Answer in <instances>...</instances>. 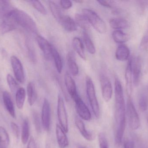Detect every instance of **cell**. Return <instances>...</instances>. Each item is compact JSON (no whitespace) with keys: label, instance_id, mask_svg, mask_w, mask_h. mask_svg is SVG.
<instances>
[{"label":"cell","instance_id":"e575fe53","mask_svg":"<svg viewBox=\"0 0 148 148\" xmlns=\"http://www.w3.org/2000/svg\"><path fill=\"white\" fill-rule=\"evenodd\" d=\"M33 120H34V124L35 127L38 133H40L41 131V126L40 121L38 114L34 111L33 113Z\"/></svg>","mask_w":148,"mask_h":148},{"label":"cell","instance_id":"74e56055","mask_svg":"<svg viewBox=\"0 0 148 148\" xmlns=\"http://www.w3.org/2000/svg\"><path fill=\"white\" fill-rule=\"evenodd\" d=\"M61 6L64 9L68 10L71 8L73 6V3L70 1L62 0L60 1Z\"/></svg>","mask_w":148,"mask_h":148},{"label":"cell","instance_id":"30bf717a","mask_svg":"<svg viewBox=\"0 0 148 148\" xmlns=\"http://www.w3.org/2000/svg\"><path fill=\"white\" fill-rule=\"evenodd\" d=\"M36 41L39 47L42 51L44 58L47 61H49L52 58V48L53 46L44 37L38 35Z\"/></svg>","mask_w":148,"mask_h":148},{"label":"cell","instance_id":"277c9868","mask_svg":"<svg viewBox=\"0 0 148 148\" xmlns=\"http://www.w3.org/2000/svg\"><path fill=\"white\" fill-rule=\"evenodd\" d=\"M127 113L130 128L133 130L138 129L140 126V120L130 97H128L127 102Z\"/></svg>","mask_w":148,"mask_h":148},{"label":"cell","instance_id":"ba28073f","mask_svg":"<svg viewBox=\"0 0 148 148\" xmlns=\"http://www.w3.org/2000/svg\"><path fill=\"white\" fill-rule=\"evenodd\" d=\"M42 123L46 131H49L51 123V108L47 99H44L42 109Z\"/></svg>","mask_w":148,"mask_h":148},{"label":"cell","instance_id":"cb8c5ba5","mask_svg":"<svg viewBox=\"0 0 148 148\" xmlns=\"http://www.w3.org/2000/svg\"><path fill=\"white\" fill-rule=\"evenodd\" d=\"M26 93L23 88L20 87L16 93L15 101L19 109H22L26 99Z\"/></svg>","mask_w":148,"mask_h":148},{"label":"cell","instance_id":"8992f818","mask_svg":"<svg viewBox=\"0 0 148 148\" xmlns=\"http://www.w3.org/2000/svg\"><path fill=\"white\" fill-rule=\"evenodd\" d=\"M10 62L16 79L20 83L25 82V76L23 66L19 58L15 56L10 58Z\"/></svg>","mask_w":148,"mask_h":148},{"label":"cell","instance_id":"7402d4cb","mask_svg":"<svg viewBox=\"0 0 148 148\" xmlns=\"http://www.w3.org/2000/svg\"><path fill=\"white\" fill-rule=\"evenodd\" d=\"M27 94L29 104L33 106L37 99V94L34 84L32 82L29 83L27 86Z\"/></svg>","mask_w":148,"mask_h":148},{"label":"cell","instance_id":"f1b7e54d","mask_svg":"<svg viewBox=\"0 0 148 148\" xmlns=\"http://www.w3.org/2000/svg\"><path fill=\"white\" fill-rule=\"evenodd\" d=\"M29 136V121L26 118L23 121L21 133V141L23 144H26L28 141Z\"/></svg>","mask_w":148,"mask_h":148},{"label":"cell","instance_id":"60d3db41","mask_svg":"<svg viewBox=\"0 0 148 148\" xmlns=\"http://www.w3.org/2000/svg\"><path fill=\"white\" fill-rule=\"evenodd\" d=\"M123 148H134V142L128 140H126L123 144Z\"/></svg>","mask_w":148,"mask_h":148},{"label":"cell","instance_id":"ee69618b","mask_svg":"<svg viewBox=\"0 0 148 148\" xmlns=\"http://www.w3.org/2000/svg\"><path fill=\"white\" fill-rule=\"evenodd\" d=\"M147 123H148V115L147 117Z\"/></svg>","mask_w":148,"mask_h":148},{"label":"cell","instance_id":"83f0119b","mask_svg":"<svg viewBox=\"0 0 148 148\" xmlns=\"http://www.w3.org/2000/svg\"><path fill=\"white\" fill-rule=\"evenodd\" d=\"M49 5L52 14L56 20L59 22L61 18L63 15L60 9L54 2L52 1H49Z\"/></svg>","mask_w":148,"mask_h":148},{"label":"cell","instance_id":"9a60e30c","mask_svg":"<svg viewBox=\"0 0 148 148\" xmlns=\"http://www.w3.org/2000/svg\"><path fill=\"white\" fill-rule=\"evenodd\" d=\"M59 23L62 28L68 32H74L77 30V25L75 21L69 16L63 15Z\"/></svg>","mask_w":148,"mask_h":148},{"label":"cell","instance_id":"ffe728a7","mask_svg":"<svg viewBox=\"0 0 148 148\" xmlns=\"http://www.w3.org/2000/svg\"><path fill=\"white\" fill-rule=\"evenodd\" d=\"M109 23L110 27L115 30L127 28L129 25L127 20L120 17L112 18L110 20Z\"/></svg>","mask_w":148,"mask_h":148},{"label":"cell","instance_id":"9c48e42d","mask_svg":"<svg viewBox=\"0 0 148 148\" xmlns=\"http://www.w3.org/2000/svg\"><path fill=\"white\" fill-rule=\"evenodd\" d=\"M102 94L103 100L106 102H108L111 100L113 94V89L111 82L107 76L102 75L100 78Z\"/></svg>","mask_w":148,"mask_h":148},{"label":"cell","instance_id":"7a4b0ae2","mask_svg":"<svg viewBox=\"0 0 148 148\" xmlns=\"http://www.w3.org/2000/svg\"><path fill=\"white\" fill-rule=\"evenodd\" d=\"M83 14L86 17L90 24L100 34H103L107 31V26L102 19L94 10L90 9L82 10Z\"/></svg>","mask_w":148,"mask_h":148},{"label":"cell","instance_id":"44dd1931","mask_svg":"<svg viewBox=\"0 0 148 148\" xmlns=\"http://www.w3.org/2000/svg\"><path fill=\"white\" fill-rule=\"evenodd\" d=\"M72 44L74 50L78 54L79 56L83 60H86L84 46L81 39L77 37H74L72 41Z\"/></svg>","mask_w":148,"mask_h":148},{"label":"cell","instance_id":"603a6c76","mask_svg":"<svg viewBox=\"0 0 148 148\" xmlns=\"http://www.w3.org/2000/svg\"><path fill=\"white\" fill-rule=\"evenodd\" d=\"M75 21L77 25L82 29L84 31H86L89 30L90 28L89 23L83 14H76L75 15Z\"/></svg>","mask_w":148,"mask_h":148},{"label":"cell","instance_id":"d6a6232c","mask_svg":"<svg viewBox=\"0 0 148 148\" xmlns=\"http://www.w3.org/2000/svg\"><path fill=\"white\" fill-rule=\"evenodd\" d=\"M7 82L10 90L13 93L16 94V91L19 89V84L12 76L9 74L7 76Z\"/></svg>","mask_w":148,"mask_h":148},{"label":"cell","instance_id":"52a82bcc","mask_svg":"<svg viewBox=\"0 0 148 148\" xmlns=\"http://www.w3.org/2000/svg\"><path fill=\"white\" fill-rule=\"evenodd\" d=\"M73 101L75 103L76 110L79 116L84 120H90L91 119L90 111L82 98L78 95L74 98Z\"/></svg>","mask_w":148,"mask_h":148},{"label":"cell","instance_id":"5b68a950","mask_svg":"<svg viewBox=\"0 0 148 148\" xmlns=\"http://www.w3.org/2000/svg\"><path fill=\"white\" fill-rule=\"evenodd\" d=\"M57 115L61 127L66 133L69 131L68 120L66 107L63 98L59 95L57 104Z\"/></svg>","mask_w":148,"mask_h":148},{"label":"cell","instance_id":"1f68e13d","mask_svg":"<svg viewBox=\"0 0 148 148\" xmlns=\"http://www.w3.org/2000/svg\"><path fill=\"white\" fill-rule=\"evenodd\" d=\"M139 107L141 112H144L147 109L148 96L146 94H142L139 98Z\"/></svg>","mask_w":148,"mask_h":148},{"label":"cell","instance_id":"836d02e7","mask_svg":"<svg viewBox=\"0 0 148 148\" xmlns=\"http://www.w3.org/2000/svg\"><path fill=\"white\" fill-rule=\"evenodd\" d=\"M31 3L32 6L41 14L43 15L47 14V11L44 5L39 1H29Z\"/></svg>","mask_w":148,"mask_h":148},{"label":"cell","instance_id":"f35d334b","mask_svg":"<svg viewBox=\"0 0 148 148\" xmlns=\"http://www.w3.org/2000/svg\"><path fill=\"white\" fill-rule=\"evenodd\" d=\"M99 4L102 6L107 8H112L114 5V1H106V0H101L97 1Z\"/></svg>","mask_w":148,"mask_h":148},{"label":"cell","instance_id":"3957f363","mask_svg":"<svg viewBox=\"0 0 148 148\" xmlns=\"http://www.w3.org/2000/svg\"><path fill=\"white\" fill-rule=\"evenodd\" d=\"M86 92L87 96L94 115L97 118L100 116V109L96 94L95 86L92 79L87 76L86 79Z\"/></svg>","mask_w":148,"mask_h":148},{"label":"cell","instance_id":"7c38bea8","mask_svg":"<svg viewBox=\"0 0 148 148\" xmlns=\"http://www.w3.org/2000/svg\"><path fill=\"white\" fill-rule=\"evenodd\" d=\"M142 63L140 56L133 59L132 62V74H133V83L137 87L139 85L141 75Z\"/></svg>","mask_w":148,"mask_h":148},{"label":"cell","instance_id":"6da1fadb","mask_svg":"<svg viewBox=\"0 0 148 148\" xmlns=\"http://www.w3.org/2000/svg\"><path fill=\"white\" fill-rule=\"evenodd\" d=\"M3 19L12 30L20 26L32 34H36L38 32L37 25L34 19L23 10L13 8Z\"/></svg>","mask_w":148,"mask_h":148},{"label":"cell","instance_id":"8d00e7d4","mask_svg":"<svg viewBox=\"0 0 148 148\" xmlns=\"http://www.w3.org/2000/svg\"><path fill=\"white\" fill-rule=\"evenodd\" d=\"M140 46L142 49H146L148 48V29L142 39Z\"/></svg>","mask_w":148,"mask_h":148},{"label":"cell","instance_id":"7bdbcfd3","mask_svg":"<svg viewBox=\"0 0 148 148\" xmlns=\"http://www.w3.org/2000/svg\"><path fill=\"white\" fill-rule=\"evenodd\" d=\"M79 148H85V147H79Z\"/></svg>","mask_w":148,"mask_h":148},{"label":"cell","instance_id":"d590c367","mask_svg":"<svg viewBox=\"0 0 148 148\" xmlns=\"http://www.w3.org/2000/svg\"><path fill=\"white\" fill-rule=\"evenodd\" d=\"M98 140L100 148H108V141L103 133H101L99 134Z\"/></svg>","mask_w":148,"mask_h":148},{"label":"cell","instance_id":"4dcf8cb0","mask_svg":"<svg viewBox=\"0 0 148 148\" xmlns=\"http://www.w3.org/2000/svg\"><path fill=\"white\" fill-rule=\"evenodd\" d=\"M26 45L29 60L33 63H35L36 62V56L33 43L30 40L27 39L26 41Z\"/></svg>","mask_w":148,"mask_h":148},{"label":"cell","instance_id":"f546056e","mask_svg":"<svg viewBox=\"0 0 148 148\" xmlns=\"http://www.w3.org/2000/svg\"><path fill=\"white\" fill-rule=\"evenodd\" d=\"M9 142L8 133L4 128L0 126V148H8Z\"/></svg>","mask_w":148,"mask_h":148},{"label":"cell","instance_id":"4fadbf2b","mask_svg":"<svg viewBox=\"0 0 148 148\" xmlns=\"http://www.w3.org/2000/svg\"><path fill=\"white\" fill-rule=\"evenodd\" d=\"M65 83L69 94L73 100L78 96L75 81L69 73L67 72L65 75Z\"/></svg>","mask_w":148,"mask_h":148},{"label":"cell","instance_id":"b9f144b4","mask_svg":"<svg viewBox=\"0 0 148 148\" xmlns=\"http://www.w3.org/2000/svg\"><path fill=\"white\" fill-rule=\"evenodd\" d=\"M27 148H36L35 141L34 137L32 136H31L29 139Z\"/></svg>","mask_w":148,"mask_h":148},{"label":"cell","instance_id":"d6986e66","mask_svg":"<svg viewBox=\"0 0 148 148\" xmlns=\"http://www.w3.org/2000/svg\"><path fill=\"white\" fill-rule=\"evenodd\" d=\"M67 64L70 73L74 76H76L79 73V69L76 61L74 53L70 52L67 55Z\"/></svg>","mask_w":148,"mask_h":148},{"label":"cell","instance_id":"2e32d148","mask_svg":"<svg viewBox=\"0 0 148 148\" xmlns=\"http://www.w3.org/2000/svg\"><path fill=\"white\" fill-rule=\"evenodd\" d=\"M75 123L76 126L84 138L89 141H91L94 140V135L86 129L84 123L80 118L77 116H75Z\"/></svg>","mask_w":148,"mask_h":148},{"label":"cell","instance_id":"8fae6325","mask_svg":"<svg viewBox=\"0 0 148 148\" xmlns=\"http://www.w3.org/2000/svg\"><path fill=\"white\" fill-rule=\"evenodd\" d=\"M133 59H129L125 70V78L126 81V90L128 97H130L133 91V74H132Z\"/></svg>","mask_w":148,"mask_h":148},{"label":"cell","instance_id":"5bb4252c","mask_svg":"<svg viewBox=\"0 0 148 148\" xmlns=\"http://www.w3.org/2000/svg\"><path fill=\"white\" fill-rule=\"evenodd\" d=\"M56 133L57 142L60 148H66L69 145V142L66 132L59 124L56 125Z\"/></svg>","mask_w":148,"mask_h":148},{"label":"cell","instance_id":"ac0fdd59","mask_svg":"<svg viewBox=\"0 0 148 148\" xmlns=\"http://www.w3.org/2000/svg\"><path fill=\"white\" fill-rule=\"evenodd\" d=\"M130 55V50L126 45L121 44L117 47L115 53L116 58L117 60L121 61H127Z\"/></svg>","mask_w":148,"mask_h":148},{"label":"cell","instance_id":"e0dca14e","mask_svg":"<svg viewBox=\"0 0 148 148\" xmlns=\"http://www.w3.org/2000/svg\"><path fill=\"white\" fill-rule=\"evenodd\" d=\"M3 103L9 114L13 118L16 117L15 110L10 95L8 91H4L3 94Z\"/></svg>","mask_w":148,"mask_h":148},{"label":"cell","instance_id":"4316f807","mask_svg":"<svg viewBox=\"0 0 148 148\" xmlns=\"http://www.w3.org/2000/svg\"><path fill=\"white\" fill-rule=\"evenodd\" d=\"M83 38L87 50L91 54H94L96 52L95 47L89 35L86 31H84Z\"/></svg>","mask_w":148,"mask_h":148},{"label":"cell","instance_id":"ab89813d","mask_svg":"<svg viewBox=\"0 0 148 148\" xmlns=\"http://www.w3.org/2000/svg\"><path fill=\"white\" fill-rule=\"evenodd\" d=\"M11 129L13 131V134L16 138H18L19 136V128L18 126L14 122H11L10 124Z\"/></svg>","mask_w":148,"mask_h":148},{"label":"cell","instance_id":"d4e9b609","mask_svg":"<svg viewBox=\"0 0 148 148\" xmlns=\"http://www.w3.org/2000/svg\"><path fill=\"white\" fill-rule=\"evenodd\" d=\"M52 57L53 58L56 67L59 74H61L62 70V59L60 53L55 47L53 46L52 52Z\"/></svg>","mask_w":148,"mask_h":148},{"label":"cell","instance_id":"484cf974","mask_svg":"<svg viewBox=\"0 0 148 148\" xmlns=\"http://www.w3.org/2000/svg\"><path fill=\"white\" fill-rule=\"evenodd\" d=\"M112 37L116 43L121 44L126 42L129 39L128 35L121 30H115L112 33Z\"/></svg>","mask_w":148,"mask_h":148}]
</instances>
